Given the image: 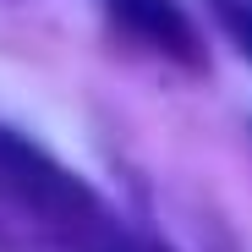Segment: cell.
<instances>
[{"mask_svg": "<svg viewBox=\"0 0 252 252\" xmlns=\"http://www.w3.org/2000/svg\"><path fill=\"white\" fill-rule=\"evenodd\" d=\"M0 181H6L11 197H22L28 208L55 214V220H77V214L94 208V197L82 192L66 170H55L44 154H33V148H22L11 137H0Z\"/></svg>", "mask_w": 252, "mask_h": 252, "instance_id": "cell-1", "label": "cell"}, {"mask_svg": "<svg viewBox=\"0 0 252 252\" xmlns=\"http://www.w3.org/2000/svg\"><path fill=\"white\" fill-rule=\"evenodd\" d=\"M110 6V17L132 33V38H143V44H154V50H164V55H176V61H197V38H192V22L181 17V6L176 0H104Z\"/></svg>", "mask_w": 252, "mask_h": 252, "instance_id": "cell-2", "label": "cell"}, {"mask_svg": "<svg viewBox=\"0 0 252 252\" xmlns=\"http://www.w3.org/2000/svg\"><path fill=\"white\" fill-rule=\"evenodd\" d=\"M225 22L236 33V44L252 55V0H225Z\"/></svg>", "mask_w": 252, "mask_h": 252, "instance_id": "cell-3", "label": "cell"}]
</instances>
